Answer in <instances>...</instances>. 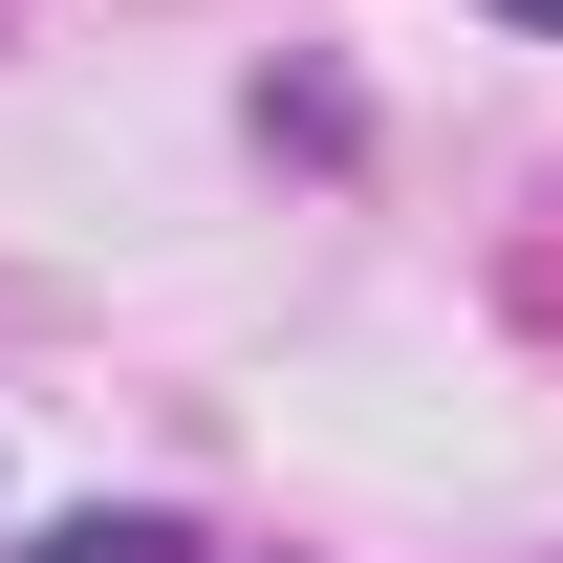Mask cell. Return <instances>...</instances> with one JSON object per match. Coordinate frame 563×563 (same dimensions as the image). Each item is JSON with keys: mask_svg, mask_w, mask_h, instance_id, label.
Instances as JSON below:
<instances>
[{"mask_svg": "<svg viewBox=\"0 0 563 563\" xmlns=\"http://www.w3.org/2000/svg\"><path fill=\"white\" fill-rule=\"evenodd\" d=\"M498 22H563V0H498Z\"/></svg>", "mask_w": 563, "mask_h": 563, "instance_id": "7a4b0ae2", "label": "cell"}, {"mask_svg": "<svg viewBox=\"0 0 563 563\" xmlns=\"http://www.w3.org/2000/svg\"><path fill=\"white\" fill-rule=\"evenodd\" d=\"M22 563H196V542H174V520H44Z\"/></svg>", "mask_w": 563, "mask_h": 563, "instance_id": "6da1fadb", "label": "cell"}]
</instances>
